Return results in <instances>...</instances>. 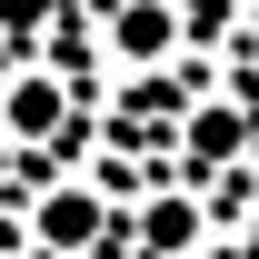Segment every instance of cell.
I'll return each instance as SVG.
<instances>
[{
	"mask_svg": "<svg viewBox=\"0 0 259 259\" xmlns=\"http://www.w3.org/2000/svg\"><path fill=\"white\" fill-rule=\"evenodd\" d=\"M169 40H180V20H169L160 0H130V10H120V50H130V60H160Z\"/></svg>",
	"mask_w": 259,
	"mask_h": 259,
	"instance_id": "cell-3",
	"label": "cell"
},
{
	"mask_svg": "<svg viewBox=\"0 0 259 259\" xmlns=\"http://www.w3.org/2000/svg\"><path fill=\"white\" fill-rule=\"evenodd\" d=\"M40 239H50V249H90L100 239V199L90 190H60L50 209H40Z\"/></svg>",
	"mask_w": 259,
	"mask_h": 259,
	"instance_id": "cell-2",
	"label": "cell"
},
{
	"mask_svg": "<svg viewBox=\"0 0 259 259\" xmlns=\"http://www.w3.org/2000/svg\"><path fill=\"white\" fill-rule=\"evenodd\" d=\"M140 239H150V259H180V249L199 239V220L180 209V199H169V209H150V220H140Z\"/></svg>",
	"mask_w": 259,
	"mask_h": 259,
	"instance_id": "cell-4",
	"label": "cell"
},
{
	"mask_svg": "<svg viewBox=\"0 0 259 259\" xmlns=\"http://www.w3.org/2000/svg\"><path fill=\"white\" fill-rule=\"evenodd\" d=\"M60 80H10V90H0V120L20 130V140H50V130H60Z\"/></svg>",
	"mask_w": 259,
	"mask_h": 259,
	"instance_id": "cell-1",
	"label": "cell"
}]
</instances>
